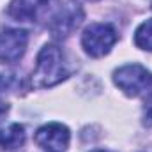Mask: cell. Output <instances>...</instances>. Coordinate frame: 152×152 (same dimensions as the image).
<instances>
[{
	"instance_id": "cell-11",
	"label": "cell",
	"mask_w": 152,
	"mask_h": 152,
	"mask_svg": "<svg viewBox=\"0 0 152 152\" xmlns=\"http://www.w3.org/2000/svg\"><path fill=\"white\" fill-rule=\"evenodd\" d=\"M7 110H9V104H7V103H2V101H0V117L7 113Z\"/></svg>"
},
{
	"instance_id": "cell-4",
	"label": "cell",
	"mask_w": 152,
	"mask_h": 152,
	"mask_svg": "<svg viewBox=\"0 0 152 152\" xmlns=\"http://www.w3.org/2000/svg\"><path fill=\"white\" fill-rule=\"evenodd\" d=\"M117 39V30L110 23H92L81 34V46L88 57L101 58L110 53Z\"/></svg>"
},
{
	"instance_id": "cell-10",
	"label": "cell",
	"mask_w": 152,
	"mask_h": 152,
	"mask_svg": "<svg viewBox=\"0 0 152 152\" xmlns=\"http://www.w3.org/2000/svg\"><path fill=\"white\" fill-rule=\"evenodd\" d=\"M143 124L152 127V87L147 90L145 103H143Z\"/></svg>"
},
{
	"instance_id": "cell-14",
	"label": "cell",
	"mask_w": 152,
	"mask_h": 152,
	"mask_svg": "<svg viewBox=\"0 0 152 152\" xmlns=\"http://www.w3.org/2000/svg\"><path fill=\"white\" fill-rule=\"evenodd\" d=\"M90 2H96V0H90Z\"/></svg>"
},
{
	"instance_id": "cell-3",
	"label": "cell",
	"mask_w": 152,
	"mask_h": 152,
	"mask_svg": "<svg viewBox=\"0 0 152 152\" xmlns=\"http://www.w3.org/2000/svg\"><path fill=\"white\" fill-rule=\"evenodd\" d=\"M113 83L129 97H136L152 87V73L140 64H126L113 73Z\"/></svg>"
},
{
	"instance_id": "cell-5",
	"label": "cell",
	"mask_w": 152,
	"mask_h": 152,
	"mask_svg": "<svg viewBox=\"0 0 152 152\" xmlns=\"http://www.w3.org/2000/svg\"><path fill=\"white\" fill-rule=\"evenodd\" d=\"M28 36L20 28H5L0 30V64H14L18 62L27 50Z\"/></svg>"
},
{
	"instance_id": "cell-6",
	"label": "cell",
	"mask_w": 152,
	"mask_h": 152,
	"mask_svg": "<svg viewBox=\"0 0 152 152\" xmlns=\"http://www.w3.org/2000/svg\"><path fill=\"white\" fill-rule=\"evenodd\" d=\"M71 133L64 124L50 122L39 127L36 133V143L46 152H64L69 147Z\"/></svg>"
},
{
	"instance_id": "cell-1",
	"label": "cell",
	"mask_w": 152,
	"mask_h": 152,
	"mask_svg": "<svg viewBox=\"0 0 152 152\" xmlns=\"http://www.w3.org/2000/svg\"><path fill=\"white\" fill-rule=\"evenodd\" d=\"M69 75L71 71L67 69L64 51L57 44H44L37 55L36 67L30 76V85L34 88L53 87L69 78Z\"/></svg>"
},
{
	"instance_id": "cell-2",
	"label": "cell",
	"mask_w": 152,
	"mask_h": 152,
	"mask_svg": "<svg viewBox=\"0 0 152 152\" xmlns=\"http://www.w3.org/2000/svg\"><path fill=\"white\" fill-rule=\"evenodd\" d=\"M60 7L62 0H11L7 12L16 21L51 23Z\"/></svg>"
},
{
	"instance_id": "cell-9",
	"label": "cell",
	"mask_w": 152,
	"mask_h": 152,
	"mask_svg": "<svg viewBox=\"0 0 152 152\" xmlns=\"http://www.w3.org/2000/svg\"><path fill=\"white\" fill-rule=\"evenodd\" d=\"M134 44L140 50L152 51V18L143 21L134 32Z\"/></svg>"
},
{
	"instance_id": "cell-8",
	"label": "cell",
	"mask_w": 152,
	"mask_h": 152,
	"mask_svg": "<svg viewBox=\"0 0 152 152\" xmlns=\"http://www.w3.org/2000/svg\"><path fill=\"white\" fill-rule=\"evenodd\" d=\"M25 143V127L21 124H11L0 129V149L12 151Z\"/></svg>"
},
{
	"instance_id": "cell-7",
	"label": "cell",
	"mask_w": 152,
	"mask_h": 152,
	"mask_svg": "<svg viewBox=\"0 0 152 152\" xmlns=\"http://www.w3.org/2000/svg\"><path fill=\"white\" fill-rule=\"evenodd\" d=\"M83 21V11L81 7L75 2H67L66 5H62L58 9V12L55 14V18L50 23V30L53 34V37L62 39L67 37L80 27V23Z\"/></svg>"
},
{
	"instance_id": "cell-13",
	"label": "cell",
	"mask_w": 152,
	"mask_h": 152,
	"mask_svg": "<svg viewBox=\"0 0 152 152\" xmlns=\"http://www.w3.org/2000/svg\"><path fill=\"white\" fill-rule=\"evenodd\" d=\"M92 152H113V151H104V149H97V151H92Z\"/></svg>"
},
{
	"instance_id": "cell-12",
	"label": "cell",
	"mask_w": 152,
	"mask_h": 152,
	"mask_svg": "<svg viewBox=\"0 0 152 152\" xmlns=\"http://www.w3.org/2000/svg\"><path fill=\"white\" fill-rule=\"evenodd\" d=\"M5 85H7V80H5V78H4V76L0 75V90H2V88H4V87H5Z\"/></svg>"
}]
</instances>
